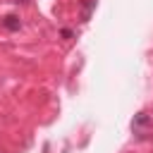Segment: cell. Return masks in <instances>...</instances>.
Segmentation results:
<instances>
[{"mask_svg": "<svg viewBox=\"0 0 153 153\" xmlns=\"http://www.w3.org/2000/svg\"><path fill=\"white\" fill-rule=\"evenodd\" d=\"M151 129H153V122H151V115L148 112H136L134 115V120H131V131H134V136L139 139V141H143V139H148V134H151Z\"/></svg>", "mask_w": 153, "mask_h": 153, "instance_id": "obj_1", "label": "cell"}, {"mask_svg": "<svg viewBox=\"0 0 153 153\" xmlns=\"http://www.w3.org/2000/svg\"><path fill=\"white\" fill-rule=\"evenodd\" d=\"M0 24H2L7 31H19V26H22V24H19V19H17L14 14H7L5 19H0Z\"/></svg>", "mask_w": 153, "mask_h": 153, "instance_id": "obj_2", "label": "cell"}, {"mask_svg": "<svg viewBox=\"0 0 153 153\" xmlns=\"http://www.w3.org/2000/svg\"><path fill=\"white\" fill-rule=\"evenodd\" d=\"M93 7H96V0H86V2H84V10H81V22H88V17H91Z\"/></svg>", "mask_w": 153, "mask_h": 153, "instance_id": "obj_3", "label": "cell"}, {"mask_svg": "<svg viewBox=\"0 0 153 153\" xmlns=\"http://www.w3.org/2000/svg\"><path fill=\"white\" fill-rule=\"evenodd\" d=\"M14 2H26V0H14Z\"/></svg>", "mask_w": 153, "mask_h": 153, "instance_id": "obj_4", "label": "cell"}]
</instances>
